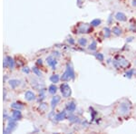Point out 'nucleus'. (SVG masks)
<instances>
[{"label": "nucleus", "instance_id": "14", "mask_svg": "<svg viewBox=\"0 0 136 134\" xmlns=\"http://www.w3.org/2000/svg\"><path fill=\"white\" fill-rule=\"evenodd\" d=\"M25 97H26L27 100L31 101V100H33V99L35 98V95H34V93H31V92H27L26 94H25Z\"/></svg>", "mask_w": 136, "mask_h": 134}, {"label": "nucleus", "instance_id": "18", "mask_svg": "<svg viewBox=\"0 0 136 134\" xmlns=\"http://www.w3.org/2000/svg\"><path fill=\"white\" fill-rule=\"evenodd\" d=\"M59 80V77L58 75H54V76H53V77H51V81H52L53 82H57Z\"/></svg>", "mask_w": 136, "mask_h": 134}, {"label": "nucleus", "instance_id": "13", "mask_svg": "<svg viewBox=\"0 0 136 134\" xmlns=\"http://www.w3.org/2000/svg\"><path fill=\"white\" fill-rule=\"evenodd\" d=\"M78 43H79V44L81 46H86V44H87V39L80 38L79 40H78Z\"/></svg>", "mask_w": 136, "mask_h": 134}, {"label": "nucleus", "instance_id": "15", "mask_svg": "<svg viewBox=\"0 0 136 134\" xmlns=\"http://www.w3.org/2000/svg\"><path fill=\"white\" fill-rule=\"evenodd\" d=\"M60 101V97H58V96H55V97L53 99V101H52V106L53 107H54L55 105H56V103L57 102Z\"/></svg>", "mask_w": 136, "mask_h": 134}, {"label": "nucleus", "instance_id": "19", "mask_svg": "<svg viewBox=\"0 0 136 134\" xmlns=\"http://www.w3.org/2000/svg\"><path fill=\"white\" fill-rule=\"evenodd\" d=\"M49 89H50V93H55V92H56V87L54 86V85L50 86Z\"/></svg>", "mask_w": 136, "mask_h": 134}, {"label": "nucleus", "instance_id": "5", "mask_svg": "<svg viewBox=\"0 0 136 134\" xmlns=\"http://www.w3.org/2000/svg\"><path fill=\"white\" fill-rule=\"evenodd\" d=\"M91 31H92V28H91L90 25H87V24L80 25L79 27H78V32L81 33V34H88Z\"/></svg>", "mask_w": 136, "mask_h": 134}, {"label": "nucleus", "instance_id": "17", "mask_svg": "<svg viewBox=\"0 0 136 134\" xmlns=\"http://www.w3.org/2000/svg\"><path fill=\"white\" fill-rule=\"evenodd\" d=\"M132 75H133V70H130V71H128V72L125 73V76L128 77V78H131Z\"/></svg>", "mask_w": 136, "mask_h": 134}, {"label": "nucleus", "instance_id": "16", "mask_svg": "<svg viewBox=\"0 0 136 134\" xmlns=\"http://www.w3.org/2000/svg\"><path fill=\"white\" fill-rule=\"evenodd\" d=\"M64 118H65V112H64V111H63V112H61L60 114L57 115V120H63Z\"/></svg>", "mask_w": 136, "mask_h": 134}, {"label": "nucleus", "instance_id": "10", "mask_svg": "<svg viewBox=\"0 0 136 134\" xmlns=\"http://www.w3.org/2000/svg\"><path fill=\"white\" fill-rule=\"evenodd\" d=\"M102 24V20L101 19H98V18H96V19H93V21H91V24L90 25H92V26H98V25H100Z\"/></svg>", "mask_w": 136, "mask_h": 134}, {"label": "nucleus", "instance_id": "6", "mask_svg": "<svg viewBox=\"0 0 136 134\" xmlns=\"http://www.w3.org/2000/svg\"><path fill=\"white\" fill-rule=\"evenodd\" d=\"M115 19L120 22H125V21H127V16L122 12H118L115 15Z\"/></svg>", "mask_w": 136, "mask_h": 134}, {"label": "nucleus", "instance_id": "20", "mask_svg": "<svg viewBox=\"0 0 136 134\" xmlns=\"http://www.w3.org/2000/svg\"><path fill=\"white\" fill-rule=\"evenodd\" d=\"M133 40V37H129V38L127 39V43H130V42H131Z\"/></svg>", "mask_w": 136, "mask_h": 134}, {"label": "nucleus", "instance_id": "11", "mask_svg": "<svg viewBox=\"0 0 136 134\" xmlns=\"http://www.w3.org/2000/svg\"><path fill=\"white\" fill-rule=\"evenodd\" d=\"M96 48H97V43L95 41H93L88 46V49L90 51H95L96 50Z\"/></svg>", "mask_w": 136, "mask_h": 134}, {"label": "nucleus", "instance_id": "7", "mask_svg": "<svg viewBox=\"0 0 136 134\" xmlns=\"http://www.w3.org/2000/svg\"><path fill=\"white\" fill-rule=\"evenodd\" d=\"M112 32H113V34H115L116 36H119V35L122 34V31L119 26H114V27L113 28V30H112Z\"/></svg>", "mask_w": 136, "mask_h": 134}, {"label": "nucleus", "instance_id": "1", "mask_svg": "<svg viewBox=\"0 0 136 134\" xmlns=\"http://www.w3.org/2000/svg\"><path fill=\"white\" fill-rule=\"evenodd\" d=\"M131 110V104L129 102H122L120 103V105L118 106L117 111L120 115L125 116L127 114L130 113V111Z\"/></svg>", "mask_w": 136, "mask_h": 134}, {"label": "nucleus", "instance_id": "21", "mask_svg": "<svg viewBox=\"0 0 136 134\" xmlns=\"http://www.w3.org/2000/svg\"><path fill=\"white\" fill-rule=\"evenodd\" d=\"M132 6L136 7V0H132Z\"/></svg>", "mask_w": 136, "mask_h": 134}, {"label": "nucleus", "instance_id": "2", "mask_svg": "<svg viewBox=\"0 0 136 134\" xmlns=\"http://www.w3.org/2000/svg\"><path fill=\"white\" fill-rule=\"evenodd\" d=\"M113 65L116 69L128 68L130 66V63L123 56H117L116 59L113 61Z\"/></svg>", "mask_w": 136, "mask_h": 134}, {"label": "nucleus", "instance_id": "8", "mask_svg": "<svg viewBox=\"0 0 136 134\" xmlns=\"http://www.w3.org/2000/svg\"><path fill=\"white\" fill-rule=\"evenodd\" d=\"M75 108H76V104H75V102H71L67 104V110L69 111H71V112L75 111Z\"/></svg>", "mask_w": 136, "mask_h": 134}, {"label": "nucleus", "instance_id": "4", "mask_svg": "<svg viewBox=\"0 0 136 134\" xmlns=\"http://www.w3.org/2000/svg\"><path fill=\"white\" fill-rule=\"evenodd\" d=\"M61 93L63 94V96L64 98H68L69 96L71 95V93H72V91H71V88L70 86L66 83H63L61 85Z\"/></svg>", "mask_w": 136, "mask_h": 134}, {"label": "nucleus", "instance_id": "12", "mask_svg": "<svg viewBox=\"0 0 136 134\" xmlns=\"http://www.w3.org/2000/svg\"><path fill=\"white\" fill-rule=\"evenodd\" d=\"M94 56H95V58H96V59H97L98 61H100V62H103L104 60V55H103V54H101V53H95Z\"/></svg>", "mask_w": 136, "mask_h": 134}, {"label": "nucleus", "instance_id": "9", "mask_svg": "<svg viewBox=\"0 0 136 134\" xmlns=\"http://www.w3.org/2000/svg\"><path fill=\"white\" fill-rule=\"evenodd\" d=\"M112 30L110 29V28L108 27H104V35L105 38H109V37L111 36V34H112Z\"/></svg>", "mask_w": 136, "mask_h": 134}, {"label": "nucleus", "instance_id": "3", "mask_svg": "<svg viewBox=\"0 0 136 134\" xmlns=\"http://www.w3.org/2000/svg\"><path fill=\"white\" fill-rule=\"evenodd\" d=\"M70 79H75V72H74V69L70 65H67L66 71L62 76V80L63 81H68Z\"/></svg>", "mask_w": 136, "mask_h": 134}]
</instances>
